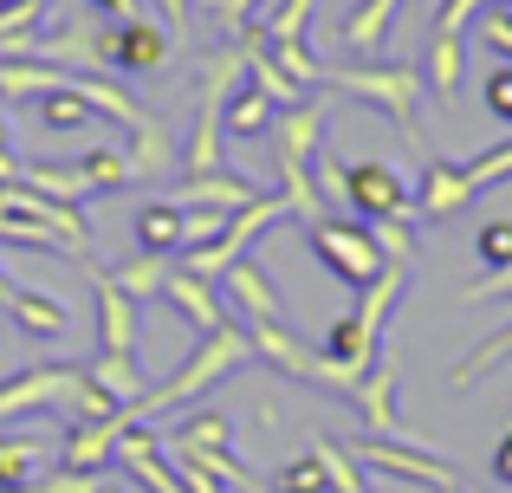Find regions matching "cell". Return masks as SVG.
<instances>
[{
    "label": "cell",
    "instance_id": "6da1fadb",
    "mask_svg": "<svg viewBox=\"0 0 512 493\" xmlns=\"http://www.w3.org/2000/svg\"><path fill=\"white\" fill-rule=\"evenodd\" d=\"M325 117L331 104L325 98H305L299 111H279L273 117V163H279V195L299 221H325V202H318V182H312V156L325 143Z\"/></svg>",
    "mask_w": 512,
    "mask_h": 493
},
{
    "label": "cell",
    "instance_id": "7a4b0ae2",
    "mask_svg": "<svg viewBox=\"0 0 512 493\" xmlns=\"http://www.w3.org/2000/svg\"><path fill=\"white\" fill-rule=\"evenodd\" d=\"M240 364H253V338L227 318L221 331H208V338H195V351L182 357V370H175L169 383H156V390H143V403L130 409V416H169V409H182L188 396H201V390H214V383H227Z\"/></svg>",
    "mask_w": 512,
    "mask_h": 493
},
{
    "label": "cell",
    "instance_id": "3957f363",
    "mask_svg": "<svg viewBox=\"0 0 512 493\" xmlns=\"http://www.w3.org/2000/svg\"><path fill=\"white\" fill-rule=\"evenodd\" d=\"M402 292H409V260H389L383 273L370 279V286L357 292V312L350 318H338V325L325 331V351L338 357L344 370H370V357L383 351V331H389V312L402 305Z\"/></svg>",
    "mask_w": 512,
    "mask_h": 493
},
{
    "label": "cell",
    "instance_id": "277c9868",
    "mask_svg": "<svg viewBox=\"0 0 512 493\" xmlns=\"http://www.w3.org/2000/svg\"><path fill=\"white\" fill-rule=\"evenodd\" d=\"M325 85H338V91H350V98H363L370 111H383L389 124L402 130V137L415 143L422 156H435L422 143V130H415V104H422V72L415 65H383V59H363V65H331L325 72Z\"/></svg>",
    "mask_w": 512,
    "mask_h": 493
},
{
    "label": "cell",
    "instance_id": "5b68a950",
    "mask_svg": "<svg viewBox=\"0 0 512 493\" xmlns=\"http://www.w3.org/2000/svg\"><path fill=\"white\" fill-rule=\"evenodd\" d=\"M247 338H253V364H273L279 377H299V383H312V390H325V396H350V390H357V370H344L331 351L299 344L286 325H247Z\"/></svg>",
    "mask_w": 512,
    "mask_h": 493
},
{
    "label": "cell",
    "instance_id": "8992f818",
    "mask_svg": "<svg viewBox=\"0 0 512 493\" xmlns=\"http://www.w3.org/2000/svg\"><path fill=\"white\" fill-rule=\"evenodd\" d=\"M78 390H85V364H26V370H13V377L0 383V422L39 416V409H52V416L72 422Z\"/></svg>",
    "mask_w": 512,
    "mask_h": 493
},
{
    "label": "cell",
    "instance_id": "52a82bcc",
    "mask_svg": "<svg viewBox=\"0 0 512 493\" xmlns=\"http://www.w3.org/2000/svg\"><path fill=\"white\" fill-rule=\"evenodd\" d=\"M78 273H85L91 299H98V351H117V357H137L143 351V305L117 286L111 273L98 266V253H78Z\"/></svg>",
    "mask_w": 512,
    "mask_h": 493
},
{
    "label": "cell",
    "instance_id": "ba28073f",
    "mask_svg": "<svg viewBox=\"0 0 512 493\" xmlns=\"http://www.w3.org/2000/svg\"><path fill=\"white\" fill-rule=\"evenodd\" d=\"M312 253L344 279L350 292H363V286H370V279L389 266V260H383V247L370 241V228H363V221H350V215H344V221H331V215H325V221H312Z\"/></svg>",
    "mask_w": 512,
    "mask_h": 493
},
{
    "label": "cell",
    "instance_id": "9c48e42d",
    "mask_svg": "<svg viewBox=\"0 0 512 493\" xmlns=\"http://www.w3.org/2000/svg\"><path fill=\"white\" fill-rule=\"evenodd\" d=\"M396 377H402V364H396V351H389V338H383V351H376V357H370V370L357 377L350 403L363 409L370 435H383V442H409V448H428L422 435L402 422V409H396ZM428 455H435V448H428Z\"/></svg>",
    "mask_w": 512,
    "mask_h": 493
},
{
    "label": "cell",
    "instance_id": "30bf717a",
    "mask_svg": "<svg viewBox=\"0 0 512 493\" xmlns=\"http://www.w3.org/2000/svg\"><path fill=\"white\" fill-rule=\"evenodd\" d=\"M344 215H357V221H402V228L422 221V215H415L409 182H402L389 163H376V156L344 176Z\"/></svg>",
    "mask_w": 512,
    "mask_h": 493
},
{
    "label": "cell",
    "instance_id": "8fae6325",
    "mask_svg": "<svg viewBox=\"0 0 512 493\" xmlns=\"http://www.w3.org/2000/svg\"><path fill=\"white\" fill-rule=\"evenodd\" d=\"M350 455H357L363 468L389 474V481H422V487H454V481H461V474H454L441 455H428V448H409V442H383V435H363Z\"/></svg>",
    "mask_w": 512,
    "mask_h": 493
},
{
    "label": "cell",
    "instance_id": "7c38bea8",
    "mask_svg": "<svg viewBox=\"0 0 512 493\" xmlns=\"http://www.w3.org/2000/svg\"><path fill=\"white\" fill-rule=\"evenodd\" d=\"M130 409H117V416H85V422H72V435H65V448H59V468H72V474H98V468H111L117 461V435L130 429Z\"/></svg>",
    "mask_w": 512,
    "mask_h": 493
},
{
    "label": "cell",
    "instance_id": "4fadbf2b",
    "mask_svg": "<svg viewBox=\"0 0 512 493\" xmlns=\"http://www.w3.org/2000/svg\"><path fill=\"white\" fill-rule=\"evenodd\" d=\"M169 33L150 20H117L104 26V65H117V72H163L169 65Z\"/></svg>",
    "mask_w": 512,
    "mask_h": 493
},
{
    "label": "cell",
    "instance_id": "5bb4252c",
    "mask_svg": "<svg viewBox=\"0 0 512 493\" xmlns=\"http://www.w3.org/2000/svg\"><path fill=\"white\" fill-rule=\"evenodd\" d=\"M474 182H467L461 163H448V156H428L422 163V189H415V215L422 221H454L461 208H474Z\"/></svg>",
    "mask_w": 512,
    "mask_h": 493
},
{
    "label": "cell",
    "instance_id": "9a60e30c",
    "mask_svg": "<svg viewBox=\"0 0 512 493\" xmlns=\"http://www.w3.org/2000/svg\"><path fill=\"white\" fill-rule=\"evenodd\" d=\"M221 286H227V299L247 312V325H286V299H279V286L266 279L260 260H234L221 273Z\"/></svg>",
    "mask_w": 512,
    "mask_h": 493
},
{
    "label": "cell",
    "instance_id": "2e32d148",
    "mask_svg": "<svg viewBox=\"0 0 512 493\" xmlns=\"http://www.w3.org/2000/svg\"><path fill=\"white\" fill-rule=\"evenodd\" d=\"M163 299L175 305V318H182V325H195V338H208V331H221V325H227V312H221V292H214V279L169 273Z\"/></svg>",
    "mask_w": 512,
    "mask_h": 493
},
{
    "label": "cell",
    "instance_id": "e0dca14e",
    "mask_svg": "<svg viewBox=\"0 0 512 493\" xmlns=\"http://www.w3.org/2000/svg\"><path fill=\"white\" fill-rule=\"evenodd\" d=\"M169 202L175 208H221V215H240V208L260 202V189H253V182H240V176H227V169H208V176H188Z\"/></svg>",
    "mask_w": 512,
    "mask_h": 493
},
{
    "label": "cell",
    "instance_id": "ac0fdd59",
    "mask_svg": "<svg viewBox=\"0 0 512 493\" xmlns=\"http://www.w3.org/2000/svg\"><path fill=\"white\" fill-rule=\"evenodd\" d=\"M72 91L91 104V117H104V124H117V130H143L150 124V111H143L124 85H111V78H98V72H72Z\"/></svg>",
    "mask_w": 512,
    "mask_h": 493
},
{
    "label": "cell",
    "instance_id": "d6986e66",
    "mask_svg": "<svg viewBox=\"0 0 512 493\" xmlns=\"http://www.w3.org/2000/svg\"><path fill=\"white\" fill-rule=\"evenodd\" d=\"M415 72H422L428 98L454 104V91H461V78H467V46H461V39H448V33H428V52H422Z\"/></svg>",
    "mask_w": 512,
    "mask_h": 493
},
{
    "label": "cell",
    "instance_id": "ffe728a7",
    "mask_svg": "<svg viewBox=\"0 0 512 493\" xmlns=\"http://www.w3.org/2000/svg\"><path fill=\"white\" fill-rule=\"evenodd\" d=\"M273 117H279V104L266 98L260 85H234V98L221 104V137L253 143V137H266V130H273Z\"/></svg>",
    "mask_w": 512,
    "mask_h": 493
},
{
    "label": "cell",
    "instance_id": "44dd1931",
    "mask_svg": "<svg viewBox=\"0 0 512 493\" xmlns=\"http://www.w3.org/2000/svg\"><path fill=\"white\" fill-rule=\"evenodd\" d=\"M85 383H91V390H104L117 409H137V403H143V370H137V357L98 351V357L85 364Z\"/></svg>",
    "mask_w": 512,
    "mask_h": 493
},
{
    "label": "cell",
    "instance_id": "7402d4cb",
    "mask_svg": "<svg viewBox=\"0 0 512 493\" xmlns=\"http://www.w3.org/2000/svg\"><path fill=\"white\" fill-rule=\"evenodd\" d=\"M72 72H59V65L46 59H0V98L7 104H39L46 91H59Z\"/></svg>",
    "mask_w": 512,
    "mask_h": 493
},
{
    "label": "cell",
    "instance_id": "603a6c76",
    "mask_svg": "<svg viewBox=\"0 0 512 493\" xmlns=\"http://www.w3.org/2000/svg\"><path fill=\"white\" fill-rule=\"evenodd\" d=\"M7 312L20 318V331H33V338H65V331H72V312H65V299H52V292H33V286H13V292H7Z\"/></svg>",
    "mask_w": 512,
    "mask_h": 493
},
{
    "label": "cell",
    "instance_id": "cb8c5ba5",
    "mask_svg": "<svg viewBox=\"0 0 512 493\" xmlns=\"http://www.w3.org/2000/svg\"><path fill=\"white\" fill-rule=\"evenodd\" d=\"M182 234H188V215L169 202V195L137 208V247L143 253H182Z\"/></svg>",
    "mask_w": 512,
    "mask_h": 493
},
{
    "label": "cell",
    "instance_id": "d4e9b609",
    "mask_svg": "<svg viewBox=\"0 0 512 493\" xmlns=\"http://www.w3.org/2000/svg\"><path fill=\"white\" fill-rule=\"evenodd\" d=\"M396 13H402V0H363L357 13H344V46L350 52H383Z\"/></svg>",
    "mask_w": 512,
    "mask_h": 493
},
{
    "label": "cell",
    "instance_id": "484cf974",
    "mask_svg": "<svg viewBox=\"0 0 512 493\" xmlns=\"http://www.w3.org/2000/svg\"><path fill=\"white\" fill-rule=\"evenodd\" d=\"M130 176H163L169 163H182V150H175V137H169V124L163 117H150L143 130H130Z\"/></svg>",
    "mask_w": 512,
    "mask_h": 493
},
{
    "label": "cell",
    "instance_id": "4316f807",
    "mask_svg": "<svg viewBox=\"0 0 512 493\" xmlns=\"http://www.w3.org/2000/svg\"><path fill=\"white\" fill-rule=\"evenodd\" d=\"M46 474V442L39 435H0V487H33Z\"/></svg>",
    "mask_w": 512,
    "mask_h": 493
},
{
    "label": "cell",
    "instance_id": "83f0119b",
    "mask_svg": "<svg viewBox=\"0 0 512 493\" xmlns=\"http://www.w3.org/2000/svg\"><path fill=\"white\" fill-rule=\"evenodd\" d=\"M104 273H111L137 305H143V299H163V286H169V253H137V260L104 266Z\"/></svg>",
    "mask_w": 512,
    "mask_h": 493
},
{
    "label": "cell",
    "instance_id": "f1b7e54d",
    "mask_svg": "<svg viewBox=\"0 0 512 493\" xmlns=\"http://www.w3.org/2000/svg\"><path fill=\"white\" fill-rule=\"evenodd\" d=\"M33 111H39V130H52V137H72V130H85V124H91V104L72 91V78H65L59 91H46Z\"/></svg>",
    "mask_w": 512,
    "mask_h": 493
},
{
    "label": "cell",
    "instance_id": "f546056e",
    "mask_svg": "<svg viewBox=\"0 0 512 493\" xmlns=\"http://www.w3.org/2000/svg\"><path fill=\"white\" fill-rule=\"evenodd\" d=\"M78 169V182H85V195H111V189H130V156L124 150H91L85 163H72Z\"/></svg>",
    "mask_w": 512,
    "mask_h": 493
},
{
    "label": "cell",
    "instance_id": "4dcf8cb0",
    "mask_svg": "<svg viewBox=\"0 0 512 493\" xmlns=\"http://www.w3.org/2000/svg\"><path fill=\"white\" fill-rule=\"evenodd\" d=\"M266 493H331L325 481V461L305 448V455H292V461H279L273 474H266Z\"/></svg>",
    "mask_w": 512,
    "mask_h": 493
},
{
    "label": "cell",
    "instance_id": "1f68e13d",
    "mask_svg": "<svg viewBox=\"0 0 512 493\" xmlns=\"http://www.w3.org/2000/svg\"><path fill=\"white\" fill-rule=\"evenodd\" d=\"M506 357H512V325H500L487 344H474V351H467L461 364H454V390H474V383L487 377V370H500Z\"/></svg>",
    "mask_w": 512,
    "mask_h": 493
},
{
    "label": "cell",
    "instance_id": "d6a6232c",
    "mask_svg": "<svg viewBox=\"0 0 512 493\" xmlns=\"http://www.w3.org/2000/svg\"><path fill=\"white\" fill-rule=\"evenodd\" d=\"M163 442H182V448H227V455H234V422H227L221 409H195V422L169 429Z\"/></svg>",
    "mask_w": 512,
    "mask_h": 493
},
{
    "label": "cell",
    "instance_id": "836d02e7",
    "mask_svg": "<svg viewBox=\"0 0 512 493\" xmlns=\"http://www.w3.org/2000/svg\"><path fill=\"white\" fill-rule=\"evenodd\" d=\"M312 455L325 461V481H331V493H370V487H363L357 455H350L344 442H331V435H312Z\"/></svg>",
    "mask_w": 512,
    "mask_h": 493
},
{
    "label": "cell",
    "instance_id": "e575fe53",
    "mask_svg": "<svg viewBox=\"0 0 512 493\" xmlns=\"http://www.w3.org/2000/svg\"><path fill=\"white\" fill-rule=\"evenodd\" d=\"M20 189H39V195H52V202H85L78 169H52V163H20Z\"/></svg>",
    "mask_w": 512,
    "mask_h": 493
},
{
    "label": "cell",
    "instance_id": "d590c367",
    "mask_svg": "<svg viewBox=\"0 0 512 493\" xmlns=\"http://www.w3.org/2000/svg\"><path fill=\"white\" fill-rule=\"evenodd\" d=\"M312 7H318V0H279V7L260 13L253 26H260L273 46H286V39H305V26H312Z\"/></svg>",
    "mask_w": 512,
    "mask_h": 493
},
{
    "label": "cell",
    "instance_id": "8d00e7d4",
    "mask_svg": "<svg viewBox=\"0 0 512 493\" xmlns=\"http://www.w3.org/2000/svg\"><path fill=\"white\" fill-rule=\"evenodd\" d=\"M461 169H467V182H474V195H487L493 182H506V176H512V137L500 143V150H480V156H461Z\"/></svg>",
    "mask_w": 512,
    "mask_h": 493
},
{
    "label": "cell",
    "instance_id": "74e56055",
    "mask_svg": "<svg viewBox=\"0 0 512 493\" xmlns=\"http://www.w3.org/2000/svg\"><path fill=\"white\" fill-rule=\"evenodd\" d=\"M474 253L487 260V273H500V266H512V221H487V228L474 234Z\"/></svg>",
    "mask_w": 512,
    "mask_h": 493
},
{
    "label": "cell",
    "instance_id": "f35d334b",
    "mask_svg": "<svg viewBox=\"0 0 512 493\" xmlns=\"http://www.w3.org/2000/svg\"><path fill=\"white\" fill-rule=\"evenodd\" d=\"M480 7H487V0H441V7H435V33L467 39V26L480 20Z\"/></svg>",
    "mask_w": 512,
    "mask_h": 493
},
{
    "label": "cell",
    "instance_id": "ab89813d",
    "mask_svg": "<svg viewBox=\"0 0 512 493\" xmlns=\"http://www.w3.org/2000/svg\"><path fill=\"white\" fill-rule=\"evenodd\" d=\"M208 13H214V20H221L227 33L240 39V33H247L253 20H260V0H208Z\"/></svg>",
    "mask_w": 512,
    "mask_h": 493
},
{
    "label": "cell",
    "instance_id": "60d3db41",
    "mask_svg": "<svg viewBox=\"0 0 512 493\" xmlns=\"http://www.w3.org/2000/svg\"><path fill=\"white\" fill-rule=\"evenodd\" d=\"M98 474H72V468H46V481H33V493H98Z\"/></svg>",
    "mask_w": 512,
    "mask_h": 493
},
{
    "label": "cell",
    "instance_id": "b9f144b4",
    "mask_svg": "<svg viewBox=\"0 0 512 493\" xmlns=\"http://www.w3.org/2000/svg\"><path fill=\"white\" fill-rule=\"evenodd\" d=\"M480 98H487V111L500 117V124H512V59L487 78V91H480Z\"/></svg>",
    "mask_w": 512,
    "mask_h": 493
},
{
    "label": "cell",
    "instance_id": "7bdbcfd3",
    "mask_svg": "<svg viewBox=\"0 0 512 493\" xmlns=\"http://www.w3.org/2000/svg\"><path fill=\"white\" fill-rule=\"evenodd\" d=\"M487 474H493L500 487H512V429L500 435V448H493V468H487Z\"/></svg>",
    "mask_w": 512,
    "mask_h": 493
},
{
    "label": "cell",
    "instance_id": "ee69618b",
    "mask_svg": "<svg viewBox=\"0 0 512 493\" xmlns=\"http://www.w3.org/2000/svg\"><path fill=\"white\" fill-rule=\"evenodd\" d=\"M91 13H111V20H137V0H85Z\"/></svg>",
    "mask_w": 512,
    "mask_h": 493
},
{
    "label": "cell",
    "instance_id": "f6af8a7d",
    "mask_svg": "<svg viewBox=\"0 0 512 493\" xmlns=\"http://www.w3.org/2000/svg\"><path fill=\"white\" fill-rule=\"evenodd\" d=\"M163 20L175 26V33H188V0H163Z\"/></svg>",
    "mask_w": 512,
    "mask_h": 493
},
{
    "label": "cell",
    "instance_id": "bcb514c9",
    "mask_svg": "<svg viewBox=\"0 0 512 493\" xmlns=\"http://www.w3.org/2000/svg\"><path fill=\"white\" fill-rule=\"evenodd\" d=\"M0 156H13V124L0 117Z\"/></svg>",
    "mask_w": 512,
    "mask_h": 493
},
{
    "label": "cell",
    "instance_id": "7dc6e473",
    "mask_svg": "<svg viewBox=\"0 0 512 493\" xmlns=\"http://www.w3.org/2000/svg\"><path fill=\"white\" fill-rule=\"evenodd\" d=\"M7 292H13V279H7V273H0V305H7Z\"/></svg>",
    "mask_w": 512,
    "mask_h": 493
},
{
    "label": "cell",
    "instance_id": "c3c4849f",
    "mask_svg": "<svg viewBox=\"0 0 512 493\" xmlns=\"http://www.w3.org/2000/svg\"><path fill=\"white\" fill-rule=\"evenodd\" d=\"M435 493H467V487H461V481H454V487H435Z\"/></svg>",
    "mask_w": 512,
    "mask_h": 493
},
{
    "label": "cell",
    "instance_id": "681fc988",
    "mask_svg": "<svg viewBox=\"0 0 512 493\" xmlns=\"http://www.w3.org/2000/svg\"><path fill=\"white\" fill-rule=\"evenodd\" d=\"M0 493H33V487H0Z\"/></svg>",
    "mask_w": 512,
    "mask_h": 493
},
{
    "label": "cell",
    "instance_id": "f907efd6",
    "mask_svg": "<svg viewBox=\"0 0 512 493\" xmlns=\"http://www.w3.org/2000/svg\"><path fill=\"white\" fill-rule=\"evenodd\" d=\"M98 493H117V487H98Z\"/></svg>",
    "mask_w": 512,
    "mask_h": 493
},
{
    "label": "cell",
    "instance_id": "816d5d0a",
    "mask_svg": "<svg viewBox=\"0 0 512 493\" xmlns=\"http://www.w3.org/2000/svg\"><path fill=\"white\" fill-rule=\"evenodd\" d=\"M506 20H512V7H506Z\"/></svg>",
    "mask_w": 512,
    "mask_h": 493
},
{
    "label": "cell",
    "instance_id": "f5cc1de1",
    "mask_svg": "<svg viewBox=\"0 0 512 493\" xmlns=\"http://www.w3.org/2000/svg\"><path fill=\"white\" fill-rule=\"evenodd\" d=\"M0 7H7V0H0Z\"/></svg>",
    "mask_w": 512,
    "mask_h": 493
},
{
    "label": "cell",
    "instance_id": "db71d44e",
    "mask_svg": "<svg viewBox=\"0 0 512 493\" xmlns=\"http://www.w3.org/2000/svg\"><path fill=\"white\" fill-rule=\"evenodd\" d=\"M506 7H512V0H506Z\"/></svg>",
    "mask_w": 512,
    "mask_h": 493
}]
</instances>
